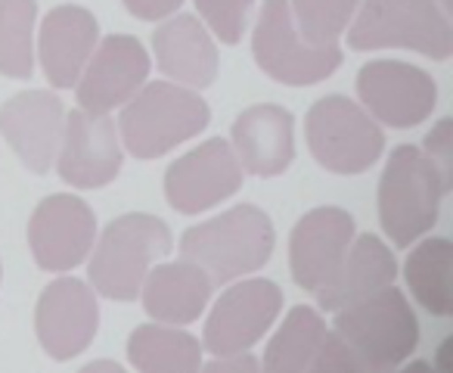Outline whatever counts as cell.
I'll use <instances>...</instances> for the list:
<instances>
[{
  "label": "cell",
  "mask_w": 453,
  "mask_h": 373,
  "mask_svg": "<svg viewBox=\"0 0 453 373\" xmlns=\"http://www.w3.org/2000/svg\"><path fill=\"white\" fill-rule=\"evenodd\" d=\"M208 121L211 109L193 88L152 82L125 103L119 115V137L134 159H158L202 134Z\"/></svg>",
  "instance_id": "cell-1"
},
{
  "label": "cell",
  "mask_w": 453,
  "mask_h": 373,
  "mask_svg": "<svg viewBox=\"0 0 453 373\" xmlns=\"http://www.w3.org/2000/svg\"><path fill=\"white\" fill-rule=\"evenodd\" d=\"M333 333L342 336L360 370L385 373L401 367L419 346V321L397 286L372 292L335 311Z\"/></svg>",
  "instance_id": "cell-2"
},
{
  "label": "cell",
  "mask_w": 453,
  "mask_h": 373,
  "mask_svg": "<svg viewBox=\"0 0 453 373\" xmlns=\"http://www.w3.org/2000/svg\"><path fill=\"white\" fill-rule=\"evenodd\" d=\"M273 224L258 206H236L205 224H196L183 234V259L196 261L211 277V284H230L255 274L273 255Z\"/></svg>",
  "instance_id": "cell-3"
},
{
  "label": "cell",
  "mask_w": 453,
  "mask_h": 373,
  "mask_svg": "<svg viewBox=\"0 0 453 373\" xmlns=\"http://www.w3.org/2000/svg\"><path fill=\"white\" fill-rule=\"evenodd\" d=\"M450 193L419 146H397L379 181V221L397 249L413 246L438 224L441 199Z\"/></svg>",
  "instance_id": "cell-4"
},
{
  "label": "cell",
  "mask_w": 453,
  "mask_h": 373,
  "mask_svg": "<svg viewBox=\"0 0 453 373\" xmlns=\"http://www.w3.org/2000/svg\"><path fill=\"white\" fill-rule=\"evenodd\" d=\"M174 240L162 218L131 212L106 224L94 255H90V284L112 302H134L143 277L156 261L171 253Z\"/></svg>",
  "instance_id": "cell-5"
},
{
  "label": "cell",
  "mask_w": 453,
  "mask_h": 373,
  "mask_svg": "<svg viewBox=\"0 0 453 373\" xmlns=\"http://www.w3.org/2000/svg\"><path fill=\"white\" fill-rule=\"evenodd\" d=\"M351 22V51L403 47L438 63L453 53L450 10L441 0H360Z\"/></svg>",
  "instance_id": "cell-6"
},
{
  "label": "cell",
  "mask_w": 453,
  "mask_h": 373,
  "mask_svg": "<svg viewBox=\"0 0 453 373\" xmlns=\"http://www.w3.org/2000/svg\"><path fill=\"white\" fill-rule=\"evenodd\" d=\"M304 134L314 159L333 175H364L379 162L385 134L366 109L348 97H323L304 119Z\"/></svg>",
  "instance_id": "cell-7"
},
{
  "label": "cell",
  "mask_w": 453,
  "mask_h": 373,
  "mask_svg": "<svg viewBox=\"0 0 453 373\" xmlns=\"http://www.w3.org/2000/svg\"><path fill=\"white\" fill-rule=\"evenodd\" d=\"M255 63L273 82L304 88V84L326 82L342 66V51L335 41L314 44L292 22L289 0H265L252 38Z\"/></svg>",
  "instance_id": "cell-8"
},
{
  "label": "cell",
  "mask_w": 453,
  "mask_h": 373,
  "mask_svg": "<svg viewBox=\"0 0 453 373\" xmlns=\"http://www.w3.org/2000/svg\"><path fill=\"white\" fill-rule=\"evenodd\" d=\"M283 308V290L273 280H242L214 302L205 321L202 348L214 358L236 352H252L255 342L267 336Z\"/></svg>",
  "instance_id": "cell-9"
},
{
  "label": "cell",
  "mask_w": 453,
  "mask_h": 373,
  "mask_svg": "<svg viewBox=\"0 0 453 373\" xmlns=\"http://www.w3.org/2000/svg\"><path fill=\"white\" fill-rule=\"evenodd\" d=\"M357 97L376 121L388 128H416L438 106V84L419 66L376 59L357 72Z\"/></svg>",
  "instance_id": "cell-10"
},
{
  "label": "cell",
  "mask_w": 453,
  "mask_h": 373,
  "mask_svg": "<svg viewBox=\"0 0 453 373\" xmlns=\"http://www.w3.org/2000/svg\"><path fill=\"white\" fill-rule=\"evenodd\" d=\"M240 187L242 165L224 137L205 140L165 171V197H168L171 209L183 212V215H199V212L214 209L234 197Z\"/></svg>",
  "instance_id": "cell-11"
},
{
  "label": "cell",
  "mask_w": 453,
  "mask_h": 373,
  "mask_svg": "<svg viewBox=\"0 0 453 373\" xmlns=\"http://www.w3.org/2000/svg\"><path fill=\"white\" fill-rule=\"evenodd\" d=\"M57 168L59 177L81 190H100L121 171V140L109 113H65L63 140H59Z\"/></svg>",
  "instance_id": "cell-12"
},
{
  "label": "cell",
  "mask_w": 453,
  "mask_h": 373,
  "mask_svg": "<svg viewBox=\"0 0 453 373\" xmlns=\"http://www.w3.org/2000/svg\"><path fill=\"white\" fill-rule=\"evenodd\" d=\"M96 240V218L81 197H47L28 221V246L44 271H72L90 255Z\"/></svg>",
  "instance_id": "cell-13"
},
{
  "label": "cell",
  "mask_w": 453,
  "mask_h": 373,
  "mask_svg": "<svg viewBox=\"0 0 453 373\" xmlns=\"http://www.w3.org/2000/svg\"><path fill=\"white\" fill-rule=\"evenodd\" d=\"M150 53L137 38L109 35L94 47L75 82L78 106L88 113H112L125 106L150 78Z\"/></svg>",
  "instance_id": "cell-14"
},
{
  "label": "cell",
  "mask_w": 453,
  "mask_h": 373,
  "mask_svg": "<svg viewBox=\"0 0 453 373\" xmlns=\"http://www.w3.org/2000/svg\"><path fill=\"white\" fill-rule=\"evenodd\" d=\"M100 327L96 296L88 284L75 277H59L41 292L35 311L41 348L53 361H72L94 342Z\"/></svg>",
  "instance_id": "cell-15"
},
{
  "label": "cell",
  "mask_w": 453,
  "mask_h": 373,
  "mask_svg": "<svg viewBox=\"0 0 453 373\" xmlns=\"http://www.w3.org/2000/svg\"><path fill=\"white\" fill-rule=\"evenodd\" d=\"M63 128L65 106L50 90H22L0 106V134L35 175H47L57 162Z\"/></svg>",
  "instance_id": "cell-16"
},
{
  "label": "cell",
  "mask_w": 453,
  "mask_h": 373,
  "mask_svg": "<svg viewBox=\"0 0 453 373\" xmlns=\"http://www.w3.org/2000/svg\"><path fill=\"white\" fill-rule=\"evenodd\" d=\"M354 243V218L339 206H320L298 218L289 237V268L292 280L302 290L317 292Z\"/></svg>",
  "instance_id": "cell-17"
},
{
  "label": "cell",
  "mask_w": 453,
  "mask_h": 373,
  "mask_svg": "<svg viewBox=\"0 0 453 373\" xmlns=\"http://www.w3.org/2000/svg\"><path fill=\"white\" fill-rule=\"evenodd\" d=\"M292 119L289 109L273 106V103H261L252 106L234 121V152L240 159L242 171L255 177H277L296 159V140H292Z\"/></svg>",
  "instance_id": "cell-18"
},
{
  "label": "cell",
  "mask_w": 453,
  "mask_h": 373,
  "mask_svg": "<svg viewBox=\"0 0 453 373\" xmlns=\"http://www.w3.org/2000/svg\"><path fill=\"white\" fill-rule=\"evenodd\" d=\"M96 41H100V26H96L90 10L72 7V4L50 10L44 26H41L38 41L41 66H44L47 82L57 90L75 88L84 63L94 53Z\"/></svg>",
  "instance_id": "cell-19"
},
{
  "label": "cell",
  "mask_w": 453,
  "mask_h": 373,
  "mask_svg": "<svg viewBox=\"0 0 453 373\" xmlns=\"http://www.w3.org/2000/svg\"><path fill=\"white\" fill-rule=\"evenodd\" d=\"M211 277L202 271L196 261H168V265H152L143 277L140 296L143 308L152 321L171 323V327H187L199 321L205 305L211 302Z\"/></svg>",
  "instance_id": "cell-20"
},
{
  "label": "cell",
  "mask_w": 453,
  "mask_h": 373,
  "mask_svg": "<svg viewBox=\"0 0 453 373\" xmlns=\"http://www.w3.org/2000/svg\"><path fill=\"white\" fill-rule=\"evenodd\" d=\"M395 277H397V261L391 255V249L379 237L364 234L351 243V249L345 253V259L335 268L333 277L317 290V305L323 311H333L335 315V311L348 308V305L391 286Z\"/></svg>",
  "instance_id": "cell-21"
},
{
  "label": "cell",
  "mask_w": 453,
  "mask_h": 373,
  "mask_svg": "<svg viewBox=\"0 0 453 373\" xmlns=\"http://www.w3.org/2000/svg\"><path fill=\"white\" fill-rule=\"evenodd\" d=\"M158 69L183 88H208L218 78V47L196 16H174L152 35Z\"/></svg>",
  "instance_id": "cell-22"
},
{
  "label": "cell",
  "mask_w": 453,
  "mask_h": 373,
  "mask_svg": "<svg viewBox=\"0 0 453 373\" xmlns=\"http://www.w3.org/2000/svg\"><path fill=\"white\" fill-rule=\"evenodd\" d=\"M453 243L447 237L422 240L403 261V280L419 302L422 311L432 317L453 315Z\"/></svg>",
  "instance_id": "cell-23"
},
{
  "label": "cell",
  "mask_w": 453,
  "mask_h": 373,
  "mask_svg": "<svg viewBox=\"0 0 453 373\" xmlns=\"http://www.w3.org/2000/svg\"><path fill=\"white\" fill-rule=\"evenodd\" d=\"M131 367L143 373H193L202 367V342L171 323H143L127 339Z\"/></svg>",
  "instance_id": "cell-24"
},
{
  "label": "cell",
  "mask_w": 453,
  "mask_h": 373,
  "mask_svg": "<svg viewBox=\"0 0 453 373\" xmlns=\"http://www.w3.org/2000/svg\"><path fill=\"white\" fill-rule=\"evenodd\" d=\"M323 339H326V321L320 317V311L308 308V305H296V308L286 315L280 333L273 336L271 346H267L265 370H271V373L311 370Z\"/></svg>",
  "instance_id": "cell-25"
},
{
  "label": "cell",
  "mask_w": 453,
  "mask_h": 373,
  "mask_svg": "<svg viewBox=\"0 0 453 373\" xmlns=\"http://www.w3.org/2000/svg\"><path fill=\"white\" fill-rule=\"evenodd\" d=\"M35 0H0V75L26 82L35 72Z\"/></svg>",
  "instance_id": "cell-26"
},
{
  "label": "cell",
  "mask_w": 453,
  "mask_h": 373,
  "mask_svg": "<svg viewBox=\"0 0 453 373\" xmlns=\"http://www.w3.org/2000/svg\"><path fill=\"white\" fill-rule=\"evenodd\" d=\"M360 0H289L292 22L314 44L335 41L357 16Z\"/></svg>",
  "instance_id": "cell-27"
},
{
  "label": "cell",
  "mask_w": 453,
  "mask_h": 373,
  "mask_svg": "<svg viewBox=\"0 0 453 373\" xmlns=\"http://www.w3.org/2000/svg\"><path fill=\"white\" fill-rule=\"evenodd\" d=\"M252 4L255 0H196V10L214 32V38L224 44H240L246 35Z\"/></svg>",
  "instance_id": "cell-28"
},
{
  "label": "cell",
  "mask_w": 453,
  "mask_h": 373,
  "mask_svg": "<svg viewBox=\"0 0 453 373\" xmlns=\"http://www.w3.org/2000/svg\"><path fill=\"white\" fill-rule=\"evenodd\" d=\"M422 152L432 159V165L438 168L444 187L450 190L453 187V121L450 119H441L438 125L432 128V134L426 137V150Z\"/></svg>",
  "instance_id": "cell-29"
},
{
  "label": "cell",
  "mask_w": 453,
  "mask_h": 373,
  "mask_svg": "<svg viewBox=\"0 0 453 373\" xmlns=\"http://www.w3.org/2000/svg\"><path fill=\"white\" fill-rule=\"evenodd\" d=\"M125 7L131 10L137 19L156 22V19H165V16L177 13V10L183 7V0H125Z\"/></svg>",
  "instance_id": "cell-30"
},
{
  "label": "cell",
  "mask_w": 453,
  "mask_h": 373,
  "mask_svg": "<svg viewBox=\"0 0 453 373\" xmlns=\"http://www.w3.org/2000/svg\"><path fill=\"white\" fill-rule=\"evenodd\" d=\"M208 370H258V361H255L249 352L220 354L214 364H208Z\"/></svg>",
  "instance_id": "cell-31"
},
{
  "label": "cell",
  "mask_w": 453,
  "mask_h": 373,
  "mask_svg": "<svg viewBox=\"0 0 453 373\" xmlns=\"http://www.w3.org/2000/svg\"><path fill=\"white\" fill-rule=\"evenodd\" d=\"M441 4H444V7H447V10H450V0H441Z\"/></svg>",
  "instance_id": "cell-32"
}]
</instances>
